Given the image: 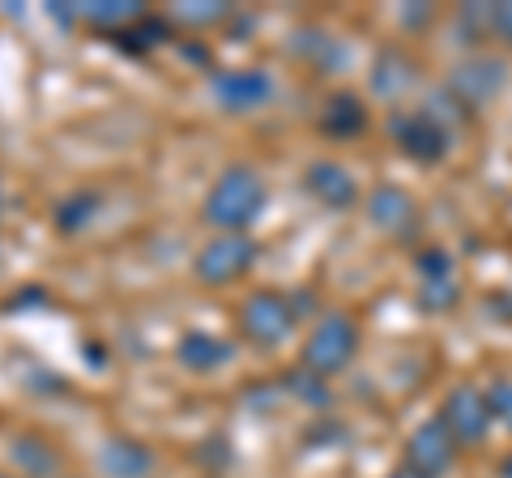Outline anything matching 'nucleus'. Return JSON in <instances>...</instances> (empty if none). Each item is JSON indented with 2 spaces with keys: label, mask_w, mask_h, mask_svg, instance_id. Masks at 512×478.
Segmentation results:
<instances>
[{
  "label": "nucleus",
  "mask_w": 512,
  "mask_h": 478,
  "mask_svg": "<svg viewBox=\"0 0 512 478\" xmlns=\"http://www.w3.org/2000/svg\"><path fill=\"white\" fill-rule=\"evenodd\" d=\"M269 205V184L252 163L222 167L201 197V218L214 235H248L252 222H261Z\"/></svg>",
  "instance_id": "nucleus-1"
},
{
  "label": "nucleus",
  "mask_w": 512,
  "mask_h": 478,
  "mask_svg": "<svg viewBox=\"0 0 512 478\" xmlns=\"http://www.w3.org/2000/svg\"><path fill=\"white\" fill-rule=\"evenodd\" d=\"M235 325L239 338L256 350H278L299 325V308L291 295L274 291V286H261V291H248L235 308Z\"/></svg>",
  "instance_id": "nucleus-2"
},
{
  "label": "nucleus",
  "mask_w": 512,
  "mask_h": 478,
  "mask_svg": "<svg viewBox=\"0 0 512 478\" xmlns=\"http://www.w3.org/2000/svg\"><path fill=\"white\" fill-rule=\"evenodd\" d=\"M256 261H261V244L252 235H210L192 257V278L205 291H222V286L248 278Z\"/></svg>",
  "instance_id": "nucleus-3"
},
{
  "label": "nucleus",
  "mask_w": 512,
  "mask_h": 478,
  "mask_svg": "<svg viewBox=\"0 0 512 478\" xmlns=\"http://www.w3.org/2000/svg\"><path fill=\"white\" fill-rule=\"evenodd\" d=\"M359 355V325L350 321L346 312H325L320 321L312 325L308 342H303V355L299 363L316 376H338L342 368H350Z\"/></svg>",
  "instance_id": "nucleus-4"
},
{
  "label": "nucleus",
  "mask_w": 512,
  "mask_h": 478,
  "mask_svg": "<svg viewBox=\"0 0 512 478\" xmlns=\"http://www.w3.org/2000/svg\"><path fill=\"white\" fill-rule=\"evenodd\" d=\"M205 86H210V99L231 111V116H248V111H261L274 99V73L261 65H235V69H210L205 73Z\"/></svg>",
  "instance_id": "nucleus-5"
},
{
  "label": "nucleus",
  "mask_w": 512,
  "mask_h": 478,
  "mask_svg": "<svg viewBox=\"0 0 512 478\" xmlns=\"http://www.w3.org/2000/svg\"><path fill=\"white\" fill-rule=\"evenodd\" d=\"M389 137L397 141V150L406 158H414V163H423V167L440 163L448 146H453V133L440 129L423 111H397V116H389Z\"/></svg>",
  "instance_id": "nucleus-6"
},
{
  "label": "nucleus",
  "mask_w": 512,
  "mask_h": 478,
  "mask_svg": "<svg viewBox=\"0 0 512 478\" xmlns=\"http://www.w3.org/2000/svg\"><path fill=\"white\" fill-rule=\"evenodd\" d=\"M440 419L444 427L453 432L457 444H478L487 436V427H491V402H487V393H478L474 385H457L453 393L444 397V410H440Z\"/></svg>",
  "instance_id": "nucleus-7"
},
{
  "label": "nucleus",
  "mask_w": 512,
  "mask_h": 478,
  "mask_svg": "<svg viewBox=\"0 0 512 478\" xmlns=\"http://www.w3.org/2000/svg\"><path fill=\"white\" fill-rule=\"evenodd\" d=\"M457 457V440L444 427V419H427L414 427V436L406 440V466H414L427 478H440Z\"/></svg>",
  "instance_id": "nucleus-8"
},
{
  "label": "nucleus",
  "mask_w": 512,
  "mask_h": 478,
  "mask_svg": "<svg viewBox=\"0 0 512 478\" xmlns=\"http://www.w3.org/2000/svg\"><path fill=\"white\" fill-rule=\"evenodd\" d=\"M235 359V342L222 338L214 329H188L175 338V363L184 372H197V376H210V372H222L227 363Z\"/></svg>",
  "instance_id": "nucleus-9"
},
{
  "label": "nucleus",
  "mask_w": 512,
  "mask_h": 478,
  "mask_svg": "<svg viewBox=\"0 0 512 478\" xmlns=\"http://www.w3.org/2000/svg\"><path fill=\"white\" fill-rule=\"evenodd\" d=\"M9 461L18 478H60L64 474V453L52 436L43 432H18L9 440Z\"/></svg>",
  "instance_id": "nucleus-10"
},
{
  "label": "nucleus",
  "mask_w": 512,
  "mask_h": 478,
  "mask_svg": "<svg viewBox=\"0 0 512 478\" xmlns=\"http://www.w3.org/2000/svg\"><path fill=\"white\" fill-rule=\"evenodd\" d=\"M419 304L427 312H448L461 299V282L453 274V257H448L444 248H427L419 252Z\"/></svg>",
  "instance_id": "nucleus-11"
},
{
  "label": "nucleus",
  "mask_w": 512,
  "mask_h": 478,
  "mask_svg": "<svg viewBox=\"0 0 512 478\" xmlns=\"http://www.w3.org/2000/svg\"><path fill=\"white\" fill-rule=\"evenodd\" d=\"M103 478H150L158 470V453L137 436H107L99 444Z\"/></svg>",
  "instance_id": "nucleus-12"
},
{
  "label": "nucleus",
  "mask_w": 512,
  "mask_h": 478,
  "mask_svg": "<svg viewBox=\"0 0 512 478\" xmlns=\"http://www.w3.org/2000/svg\"><path fill=\"white\" fill-rule=\"evenodd\" d=\"M500 86H504V65L500 60H487V56L466 60V65H457L453 77H448V90H453L466 107H478V103L495 99Z\"/></svg>",
  "instance_id": "nucleus-13"
},
{
  "label": "nucleus",
  "mask_w": 512,
  "mask_h": 478,
  "mask_svg": "<svg viewBox=\"0 0 512 478\" xmlns=\"http://www.w3.org/2000/svg\"><path fill=\"white\" fill-rule=\"evenodd\" d=\"M303 184H308V193L325 205V210H350V205L359 201V184L355 175H350L342 163H329V158H316L303 175Z\"/></svg>",
  "instance_id": "nucleus-14"
},
{
  "label": "nucleus",
  "mask_w": 512,
  "mask_h": 478,
  "mask_svg": "<svg viewBox=\"0 0 512 478\" xmlns=\"http://www.w3.org/2000/svg\"><path fill=\"white\" fill-rule=\"evenodd\" d=\"M107 39L124 56H150V52H158V47H175L180 30H175L171 13H146L141 22H133L128 30H116V35H107Z\"/></svg>",
  "instance_id": "nucleus-15"
},
{
  "label": "nucleus",
  "mask_w": 512,
  "mask_h": 478,
  "mask_svg": "<svg viewBox=\"0 0 512 478\" xmlns=\"http://www.w3.org/2000/svg\"><path fill=\"white\" fill-rule=\"evenodd\" d=\"M367 218H372V227H380L384 235H406L414 227V201L406 188H393V184H380L372 188V197H367Z\"/></svg>",
  "instance_id": "nucleus-16"
},
{
  "label": "nucleus",
  "mask_w": 512,
  "mask_h": 478,
  "mask_svg": "<svg viewBox=\"0 0 512 478\" xmlns=\"http://www.w3.org/2000/svg\"><path fill=\"white\" fill-rule=\"evenodd\" d=\"M367 129V107L355 90H338L329 94L325 107H320V133L333 141H350Z\"/></svg>",
  "instance_id": "nucleus-17"
},
{
  "label": "nucleus",
  "mask_w": 512,
  "mask_h": 478,
  "mask_svg": "<svg viewBox=\"0 0 512 478\" xmlns=\"http://www.w3.org/2000/svg\"><path fill=\"white\" fill-rule=\"evenodd\" d=\"M414 82H419V69H414V60L402 52V47H384V52L372 60V90L380 99H402Z\"/></svg>",
  "instance_id": "nucleus-18"
},
{
  "label": "nucleus",
  "mask_w": 512,
  "mask_h": 478,
  "mask_svg": "<svg viewBox=\"0 0 512 478\" xmlns=\"http://www.w3.org/2000/svg\"><path fill=\"white\" fill-rule=\"evenodd\" d=\"M146 5L141 0H90V5H77V22L99 30V35H116V30H128L133 22L146 18Z\"/></svg>",
  "instance_id": "nucleus-19"
},
{
  "label": "nucleus",
  "mask_w": 512,
  "mask_h": 478,
  "mask_svg": "<svg viewBox=\"0 0 512 478\" xmlns=\"http://www.w3.org/2000/svg\"><path fill=\"white\" fill-rule=\"evenodd\" d=\"M94 214H99V193L94 188H73L69 197H60L56 201V210H52V222H56V231L60 235H77V231H86Z\"/></svg>",
  "instance_id": "nucleus-20"
},
{
  "label": "nucleus",
  "mask_w": 512,
  "mask_h": 478,
  "mask_svg": "<svg viewBox=\"0 0 512 478\" xmlns=\"http://www.w3.org/2000/svg\"><path fill=\"white\" fill-rule=\"evenodd\" d=\"M235 18L231 5H222V0H197V5H175L171 9V22H180L188 30H205V26H227Z\"/></svg>",
  "instance_id": "nucleus-21"
},
{
  "label": "nucleus",
  "mask_w": 512,
  "mask_h": 478,
  "mask_svg": "<svg viewBox=\"0 0 512 478\" xmlns=\"http://www.w3.org/2000/svg\"><path fill=\"white\" fill-rule=\"evenodd\" d=\"M286 380V393H295L299 402H308V406H316V410H325L329 406V385H325V376H316V372H308V368H299V372H286L282 376Z\"/></svg>",
  "instance_id": "nucleus-22"
},
{
  "label": "nucleus",
  "mask_w": 512,
  "mask_h": 478,
  "mask_svg": "<svg viewBox=\"0 0 512 478\" xmlns=\"http://www.w3.org/2000/svg\"><path fill=\"white\" fill-rule=\"evenodd\" d=\"M52 304V295H47V286H22V291H13L5 299V312L9 316H18V312H39Z\"/></svg>",
  "instance_id": "nucleus-23"
},
{
  "label": "nucleus",
  "mask_w": 512,
  "mask_h": 478,
  "mask_svg": "<svg viewBox=\"0 0 512 478\" xmlns=\"http://www.w3.org/2000/svg\"><path fill=\"white\" fill-rule=\"evenodd\" d=\"M487 402H491L495 419H504V423L512 427V380H495L491 393H487Z\"/></svg>",
  "instance_id": "nucleus-24"
},
{
  "label": "nucleus",
  "mask_w": 512,
  "mask_h": 478,
  "mask_svg": "<svg viewBox=\"0 0 512 478\" xmlns=\"http://www.w3.org/2000/svg\"><path fill=\"white\" fill-rule=\"evenodd\" d=\"M491 35H500L504 43H512V0L508 5H491Z\"/></svg>",
  "instance_id": "nucleus-25"
},
{
  "label": "nucleus",
  "mask_w": 512,
  "mask_h": 478,
  "mask_svg": "<svg viewBox=\"0 0 512 478\" xmlns=\"http://www.w3.org/2000/svg\"><path fill=\"white\" fill-rule=\"evenodd\" d=\"M389 478H427V474H419V470H414V466H402V470H393Z\"/></svg>",
  "instance_id": "nucleus-26"
},
{
  "label": "nucleus",
  "mask_w": 512,
  "mask_h": 478,
  "mask_svg": "<svg viewBox=\"0 0 512 478\" xmlns=\"http://www.w3.org/2000/svg\"><path fill=\"white\" fill-rule=\"evenodd\" d=\"M500 474H504V478H512V453L504 457V466H500Z\"/></svg>",
  "instance_id": "nucleus-27"
},
{
  "label": "nucleus",
  "mask_w": 512,
  "mask_h": 478,
  "mask_svg": "<svg viewBox=\"0 0 512 478\" xmlns=\"http://www.w3.org/2000/svg\"><path fill=\"white\" fill-rule=\"evenodd\" d=\"M0 478H18V474H5V470H0Z\"/></svg>",
  "instance_id": "nucleus-28"
}]
</instances>
